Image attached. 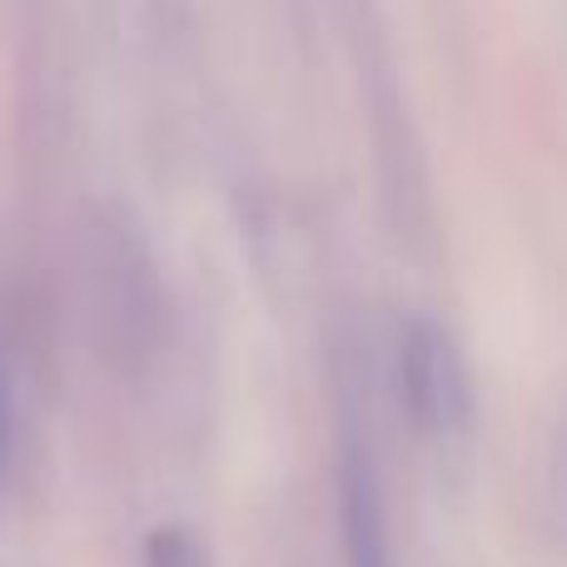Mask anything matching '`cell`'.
Returning <instances> with one entry per match:
<instances>
[{
  "label": "cell",
  "mask_w": 567,
  "mask_h": 567,
  "mask_svg": "<svg viewBox=\"0 0 567 567\" xmlns=\"http://www.w3.org/2000/svg\"><path fill=\"white\" fill-rule=\"evenodd\" d=\"M393 379L409 419L429 439H458L473 423V379L458 339L433 319H409L393 343Z\"/></svg>",
  "instance_id": "cell-1"
},
{
  "label": "cell",
  "mask_w": 567,
  "mask_h": 567,
  "mask_svg": "<svg viewBox=\"0 0 567 567\" xmlns=\"http://www.w3.org/2000/svg\"><path fill=\"white\" fill-rule=\"evenodd\" d=\"M145 567H205V558H199V543L169 523L145 538Z\"/></svg>",
  "instance_id": "cell-3"
},
{
  "label": "cell",
  "mask_w": 567,
  "mask_h": 567,
  "mask_svg": "<svg viewBox=\"0 0 567 567\" xmlns=\"http://www.w3.org/2000/svg\"><path fill=\"white\" fill-rule=\"evenodd\" d=\"M16 393H10V373H6V359H0V483L10 478V463H16Z\"/></svg>",
  "instance_id": "cell-4"
},
{
  "label": "cell",
  "mask_w": 567,
  "mask_h": 567,
  "mask_svg": "<svg viewBox=\"0 0 567 567\" xmlns=\"http://www.w3.org/2000/svg\"><path fill=\"white\" fill-rule=\"evenodd\" d=\"M339 523H343V558H349V567H393L379 473H373V458L359 449V443H349V449H343Z\"/></svg>",
  "instance_id": "cell-2"
}]
</instances>
